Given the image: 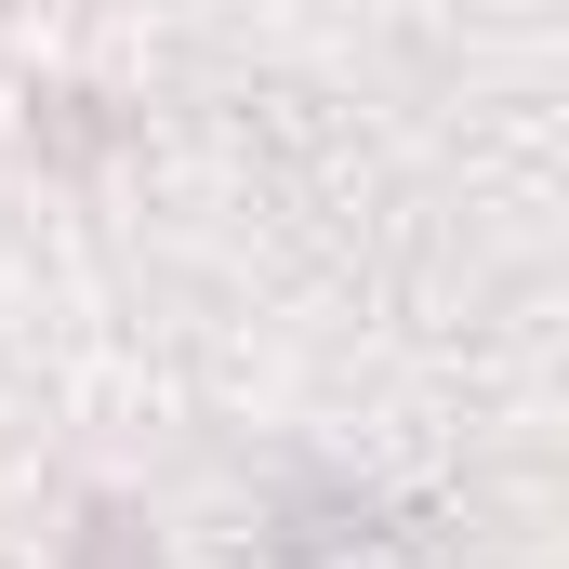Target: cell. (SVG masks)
<instances>
[{
    "label": "cell",
    "instance_id": "obj_1",
    "mask_svg": "<svg viewBox=\"0 0 569 569\" xmlns=\"http://www.w3.org/2000/svg\"><path fill=\"white\" fill-rule=\"evenodd\" d=\"M40 133L67 146V159H93V146H107V93H53V120H40Z\"/></svg>",
    "mask_w": 569,
    "mask_h": 569
}]
</instances>
